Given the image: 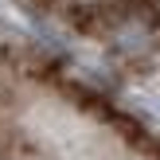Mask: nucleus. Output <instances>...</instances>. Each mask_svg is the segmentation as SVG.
Returning <instances> with one entry per match:
<instances>
[{
  "label": "nucleus",
  "instance_id": "nucleus-1",
  "mask_svg": "<svg viewBox=\"0 0 160 160\" xmlns=\"http://www.w3.org/2000/svg\"><path fill=\"white\" fill-rule=\"evenodd\" d=\"M0 160H160V137L0 35Z\"/></svg>",
  "mask_w": 160,
  "mask_h": 160
},
{
  "label": "nucleus",
  "instance_id": "nucleus-2",
  "mask_svg": "<svg viewBox=\"0 0 160 160\" xmlns=\"http://www.w3.org/2000/svg\"><path fill=\"white\" fill-rule=\"evenodd\" d=\"M109 59L160 82V0H28Z\"/></svg>",
  "mask_w": 160,
  "mask_h": 160
}]
</instances>
